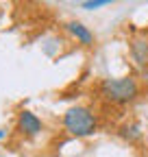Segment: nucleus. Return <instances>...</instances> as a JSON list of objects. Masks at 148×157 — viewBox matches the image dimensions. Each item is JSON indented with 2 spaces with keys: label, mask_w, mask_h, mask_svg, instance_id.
<instances>
[{
  "label": "nucleus",
  "mask_w": 148,
  "mask_h": 157,
  "mask_svg": "<svg viewBox=\"0 0 148 157\" xmlns=\"http://www.w3.org/2000/svg\"><path fill=\"white\" fill-rule=\"evenodd\" d=\"M128 55H131V61L139 72L148 70V37L146 35H137L131 39L128 44Z\"/></svg>",
  "instance_id": "7ed1b4c3"
},
{
  "label": "nucleus",
  "mask_w": 148,
  "mask_h": 157,
  "mask_svg": "<svg viewBox=\"0 0 148 157\" xmlns=\"http://www.w3.org/2000/svg\"><path fill=\"white\" fill-rule=\"evenodd\" d=\"M15 124H17V131H20L24 137H35V135H39L44 131V122L28 109H22L17 113V122Z\"/></svg>",
  "instance_id": "20e7f679"
},
{
  "label": "nucleus",
  "mask_w": 148,
  "mask_h": 157,
  "mask_svg": "<svg viewBox=\"0 0 148 157\" xmlns=\"http://www.w3.org/2000/svg\"><path fill=\"white\" fill-rule=\"evenodd\" d=\"M142 127H139V122H128V124H124L122 129H120V137L122 140H126L128 144H137L139 140H142Z\"/></svg>",
  "instance_id": "423d86ee"
},
{
  "label": "nucleus",
  "mask_w": 148,
  "mask_h": 157,
  "mask_svg": "<svg viewBox=\"0 0 148 157\" xmlns=\"http://www.w3.org/2000/svg\"><path fill=\"white\" fill-rule=\"evenodd\" d=\"M65 31L76 39L81 46H94V42H96L94 33H91L83 22H79V20H70V22H65Z\"/></svg>",
  "instance_id": "39448f33"
},
{
  "label": "nucleus",
  "mask_w": 148,
  "mask_h": 157,
  "mask_svg": "<svg viewBox=\"0 0 148 157\" xmlns=\"http://www.w3.org/2000/svg\"><path fill=\"white\" fill-rule=\"evenodd\" d=\"M5 137H7V131H5V129H0V140H5Z\"/></svg>",
  "instance_id": "6e6552de"
},
{
  "label": "nucleus",
  "mask_w": 148,
  "mask_h": 157,
  "mask_svg": "<svg viewBox=\"0 0 148 157\" xmlns=\"http://www.w3.org/2000/svg\"><path fill=\"white\" fill-rule=\"evenodd\" d=\"M107 5H111V0H85V2H81V7L87 9V11H94V9H100V7H107Z\"/></svg>",
  "instance_id": "0eeeda50"
},
{
  "label": "nucleus",
  "mask_w": 148,
  "mask_h": 157,
  "mask_svg": "<svg viewBox=\"0 0 148 157\" xmlns=\"http://www.w3.org/2000/svg\"><path fill=\"white\" fill-rule=\"evenodd\" d=\"M63 129L74 137H89L98 131V116L85 105H74L63 113Z\"/></svg>",
  "instance_id": "f03ea898"
},
{
  "label": "nucleus",
  "mask_w": 148,
  "mask_h": 157,
  "mask_svg": "<svg viewBox=\"0 0 148 157\" xmlns=\"http://www.w3.org/2000/svg\"><path fill=\"white\" fill-rule=\"evenodd\" d=\"M142 94V85L135 76L102 78L98 83V96L109 105H128L135 103Z\"/></svg>",
  "instance_id": "f257e3e1"
}]
</instances>
